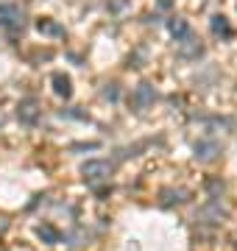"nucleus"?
<instances>
[{
  "label": "nucleus",
  "instance_id": "f257e3e1",
  "mask_svg": "<svg viewBox=\"0 0 237 251\" xmlns=\"http://www.w3.org/2000/svg\"><path fill=\"white\" fill-rule=\"evenodd\" d=\"M81 173H84V179L100 181V179H109L112 165L106 159H90V162H84V165H81Z\"/></svg>",
  "mask_w": 237,
  "mask_h": 251
},
{
  "label": "nucleus",
  "instance_id": "f03ea898",
  "mask_svg": "<svg viewBox=\"0 0 237 251\" xmlns=\"http://www.w3.org/2000/svg\"><path fill=\"white\" fill-rule=\"evenodd\" d=\"M0 25L11 28V31L23 28V11H20L17 6H9V3H3V6H0Z\"/></svg>",
  "mask_w": 237,
  "mask_h": 251
},
{
  "label": "nucleus",
  "instance_id": "7ed1b4c3",
  "mask_svg": "<svg viewBox=\"0 0 237 251\" xmlns=\"http://www.w3.org/2000/svg\"><path fill=\"white\" fill-rule=\"evenodd\" d=\"M154 98H156V90L151 87V84H140L137 90L131 92V103H134L137 109L151 106V103H154Z\"/></svg>",
  "mask_w": 237,
  "mask_h": 251
},
{
  "label": "nucleus",
  "instance_id": "20e7f679",
  "mask_svg": "<svg viewBox=\"0 0 237 251\" xmlns=\"http://www.w3.org/2000/svg\"><path fill=\"white\" fill-rule=\"evenodd\" d=\"M218 153H220V145H218V143H212V140H201V143L195 145V156H198L201 162L215 159Z\"/></svg>",
  "mask_w": 237,
  "mask_h": 251
},
{
  "label": "nucleus",
  "instance_id": "39448f33",
  "mask_svg": "<svg viewBox=\"0 0 237 251\" xmlns=\"http://www.w3.org/2000/svg\"><path fill=\"white\" fill-rule=\"evenodd\" d=\"M17 115H20V120H23V123H37V115H39L37 100H34V98H25L23 103H20Z\"/></svg>",
  "mask_w": 237,
  "mask_h": 251
},
{
  "label": "nucleus",
  "instance_id": "423d86ee",
  "mask_svg": "<svg viewBox=\"0 0 237 251\" xmlns=\"http://www.w3.org/2000/svg\"><path fill=\"white\" fill-rule=\"evenodd\" d=\"M53 90H56V95H62V98H70L73 87H70V78H67L64 73H53Z\"/></svg>",
  "mask_w": 237,
  "mask_h": 251
},
{
  "label": "nucleus",
  "instance_id": "0eeeda50",
  "mask_svg": "<svg viewBox=\"0 0 237 251\" xmlns=\"http://www.w3.org/2000/svg\"><path fill=\"white\" fill-rule=\"evenodd\" d=\"M37 234L45 243H50V246H53V243H59V237H62V234H59V229H56L53 224H39L37 226Z\"/></svg>",
  "mask_w": 237,
  "mask_h": 251
},
{
  "label": "nucleus",
  "instance_id": "6e6552de",
  "mask_svg": "<svg viewBox=\"0 0 237 251\" xmlns=\"http://www.w3.org/2000/svg\"><path fill=\"white\" fill-rule=\"evenodd\" d=\"M170 34L184 42V39H190V25H187L182 17H173V20H170Z\"/></svg>",
  "mask_w": 237,
  "mask_h": 251
},
{
  "label": "nucleus",
  "instance_id": "1a4fd4ad",
  "mask_svg": "<svg viewBox=\"0 0 237 251\" xmlns=\"http://www.w3.org/2000/svg\"><path fill=\"white\" fill-rule=\"evenodd\" d=\"M212 31H215V34H223V36L232 34V28H229L226 17H212Z\"/></svg>",
  "mask_w": 237,
  "mask_h": 251
},
{
  "label": "nucleus",
  "instance_id": "9d476101",
  "mask_svg": "<svg viewBox=\"0 0 237 251\" xmlns=\"http://www.w3.org/2000/svg\"><path fill=\"white\" fill-rule=\"evenodd\" d=\"M39 31H50V34H62V28L50 25V23H45V20H39Z\"/></svg>",
  "mask_w": 237,
  "mask_h": 251
},
{
  "label": "nucleus",
  "instance_id": "9b49d317",
  "mask_svg": "<svg viewBox=\"0 0 237 251\" xmlns=\"http://www.w3.org/2000/svg\"><path fill=\"white\" fill-rule=\"evenodd\" d=\"M103 95H106V98H118V90H115V84H109V87H106V90H103Z\"/></svg>",
  "mask_w": 237,
  "mask_h": 251
}]
</instances>
